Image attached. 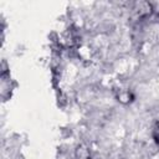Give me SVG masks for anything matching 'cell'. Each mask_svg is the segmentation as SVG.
Segmentation results:
<instances>
[{
  "label": "cell",
  "instance_id": "6da1fadb",
  "mask_svg": "<svg viewBox=\"0 0 159 159\" xmlns=\"http://www.w3.org/2000/svg\"><path fill=\"white\" fill-rule=\"evenodd\" d=\"M153 137H154V140L157 142V144L159 145V120H158L157 124L154 125V129H153Z\"/></svg>",
  "mask_w": 159,
  "mask_h": 159
}]
</instances>
